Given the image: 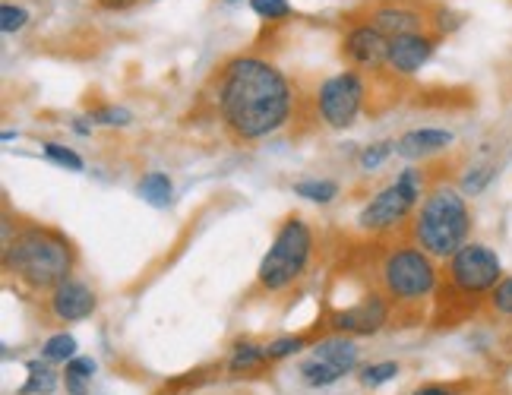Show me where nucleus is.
Segmentation results:
<instances>
[{"label": "nucleus", "mask_w": 512, "mask_h": 395, "mask_svg": "<svg viewBox=\"0 0 512 395\" xmlns=\"http://www.w3.org/2000/svg\"><path fill=\"white\" fill-rule=\"evenodd\" d=\"M80 250L70 237L54 228L16 215L4 206V272L23 294H51L73 279Z\"/></svg>", "instance_id": "f03ea898"}, {"label": "nucleus", "mask_w": 512, "mask_h": 395, "mask_svg": "<svg viewBox=\"0 0 512 395\" xmlns=\"http://www.w3.org/2000/svg\"><path fill=\"white\" fill-rule=\"evenodd\" d=\"M206 380H209L206 367H200V370H190V373H184V377H177V380L165 383L159 395H177V392H190V389H196V386H203Z\"/></svg>", "instance_id": "cd10ccee"}, {"label": "nucleus", "mask_w": 512, "mask_h": 395, "mask_svg": "<svg viewBox=\"0 0 512 395\" xmlns=\"http://www.w3.org/2000/svg\"><path fill=\"white\" fill-rule=\"evenodd\" d=\"M301 380L307 383V386H313V389H326V386H332L336 380H342V373L332 367V364H326V361H320V358H310L304 367H301Z\"/></svg>", "instance_id": "6ab92c4d"}, {"label": "nucleus", "mask_w": 512, "mask_h": 395, "mask_svg": "<svg viewBox=\"0 0 512 395\" xmlns=\"http://www.w3.org/2000/svg\"><path fill=\"white\" fill-rule=\"evenodd\" d=\"M437 32H418V35H399L389 38V70L399 76H415L440 45Z\"/></svg>", "instance_id": "f8f14e48"}, {"label": "nucleus", "mask_w": 512, "mask_h": 395, "mask_svg": "<svg viewBox=\"0 0 512 395\" xmlns=\"http://www.w3.org/2000/svg\"><path fill=\"white\" fill-rule=\"evenodd\" d=\"M377 282L392 307L408 310V307H421L424 301L433 298V291H437V282H440V269L433 256H427L421 247L408 241V244L389 247L383 253Z\"/></svg>", "instance_id": "39448f33"}, {"label": "nucleus", "mask_w": 512, "mask_h": 395, "mask_svg": "<svg viewBox=\"0 0 512 395\" xmlns=\"http://www.w3.org/2000/svg\"><path fill=\"white\" fill-rule=\"evenodd\" d=\"M98 7L102 10H111V13H121V10H130V7H136L140 0H95Z\"/></svg>", "instance_id": "f704fd0d"}, {"label": "nucleus", "mask_w": 512, "mask_h": 395, "mask_svg": "<svg viewBox=\"0 0 512 395\" xmlns=\"http://www.w3.org/2000/svg\"><path fill=\"white\" fill-rule=\"evenodd\" d=\"M421 196H424V171L421 168H405L396 177V184H389L386 190H380L361 209V215H358L361 231H367L373 237H386L392 231L411 225V219H415V212L421 206Z\"/></svg>", "instance_id": "0eeeda50"}, {"label": "nucleus", "mask_w": 512, "mask_h": 395, "mask_svg": "<svg viewBox=\"0 0 512 395\" xmlns=\"http://www.w3.org/2000/svg\"><path fill=\"white\" fill-rule=\"evenodd\" d=\"M487 307L494 316H512V275H503V282L490 291Z\"/></svg>", "instance_id": "393cba45"}, {"label": "nucleus", "mask_w": 512, "mask_h": 395, "mask_svg": "<svg viewBox=\"0 0 512 395\" xmlns=\"http://www.w3.org/2000/svg\"><path fill=\"white\" fill-rule=\"evenodd\" d=\"M92 121L105 124V127H127L133 121V114L127 108H117V105H102V108L92 111Z\"/></svg>", "instance_id": "c85d7f7f"}, {"label": "nucleus", "mask_w": 512, "mask_h": 395, "mask_svg": "<svg viewBox=\"0 0 512 395\" xmlns=\"http://www.w3.org/2000/svg\"><path fill=\"white\" fill-rule=\"evenodd\" d=\"M411 395H487L481 383H424Z\"/></svg>", "instance_id": "4be33fe9"}, {"label": "nucleus", "mask_w": 512, "mask_h": 395, "mask_svg": "<svg viewBox=\"0 0 512 395\" xmlns=\"http://www.w3.org/2000/svg\"><path fill=\"white\" fill-rule=\"evenodd\" d=\"M140 196L149 203V206H155V209H165L168 203H171V193H174V184H171V177L168 174H162V171H149L143 181H140Z\"/></svg>", "instance_id": "f3484780"}, {"label": "nucleus", "mask_w": 512, "mask_h": 395, "mask_svg": "<svg viewBox=\"0 0 512 395\" xmlns=\"http://www.w3.org/2000/svg\"><path fill=\"white\" fill-rule=\"evenodd\" d=\"M215 108L231 143L247 146L288 124L294 92L288 76L272 61L238 54L215 73Z\"/></svg>", "instance_id": "f257e3e1"}, {"label": "nucleus", "mask_w": 512, "mask_h": 395, "mask_svg": "<svg viewBox=\"0 0 512 395\" xmlns=\"http://www.w3.org/2000/svg\"><path fill=\"white\" fill-rule=\"evenodd\" d=\"M42 354H45V361L70 364L76 358V339H73V335H67V332H57V335H51V339L45 342Z\"/></svg>", "instance_id": "412c9836"}, {"label": "nucleus", "mask_w": 512, "mask_h": 395, "mask_svg": "<svg viewBox=\"0 0 512 395\" xmlns=\"http://www.w3.org/2000/svg\"><path fill=\"white\" fill-rule=\"evenodd\" d=\"M471 234V209L465 193L452 184H433L408 225V241L421 247L433 260H449L468 244Z\"/></svg>", "instance_id": "20e7f679"}, {"label": "nucleus", "mask_w": 512, "mask_h": 395, "mask_svg": "<svg viewBox=\"0 0 512 395\" xmlns=\"http://www.w3.org/2000/svg\"><path fill=\"white\" fill-rule=\"evenodd\" d=\"M396 373H399V364L396 361H380V364H370L361 370V383L367 389H377L389 380H396Z\"/></svg>", "instance_id": "5701e85b"}, {"label": "nucleus", "mask_w": 512, "mask_h": 395, "mask_svg": "<svg viewBox=\"0 0 512 395\" xmlns=\"http://www.w3.org/2000/svg\"><path fill=\"white\" fill-rule=\"evenodd\" d=\"M253 13L260 19H269V23H279V19L291 16V4L288 0H250Z\"/></svg>", "instance_id": "a878e982"}, {"label": "nucleus", "mask_w": 512, "mask_h": 395, "mask_svg": "<svg viewBox=\"0 0 512 395\" xmlns=\"http://www.w3.org/2000/svg\"><path fill=\"white\" fill-rule=\"evenodd\" d=\"M503 282V263L487 244H465L452 253L440 269V282L433 291V316L430 323L437 329H449L475 316L490 291Z\"/></svg>", "instance_id": "7ed1b4c3"}, {"label": "nucleus", "mask_w": 512, "mask_h": 395, "mask_svg": "<svg viewBox=\"0 0 512 395\" xmlns=\"http://www.w3.org/2000/svg\"><path fill=\"white\" fill-rule=\"evenodd\" d=\"M313 260V231L301 215H288V219L275 231L272 244L263 256L260 269H256V288L266 294L288 291Z\"/></svg>", "instance_id": "423d86ee"}, {"label": "nucleus", "mask_w": 512, "mask_h": 395, "mask_svg": "<svg viewBox=\"0 0 512 395\" xmlns=\"http://www.w3.org/2000/svg\"><path fill=\"white\" fill-rule=\"evenodd\" d=\"M269 361V351L266 345H256V342H238L228 358V373L231 377H247V373H260L266 370Z\"/></svg>", "instance_id": "dca6fc26"}, {"label": "nucleus", "mask_w": 512, "mask_h": 395, "mask_svg": "<svg viewBox=\"0 0 512 395\" xmlns=\"http://www.w3.org/2000/svg\"><path fill=\"white\" fill-rule=\"evenodd\" d=\"M291 190H294V196H304V200L320 203V206L332 203L339 196V184L336 181H298Z\"/></svg>", "instance_id": "aec40b11"}, {"label": "nucleus", "mask_w": 512, "mask_h": 395, "mask_svg": "<svg viewBox=\"0 0 512 395\" xmlns=\"http://www.w3.org/2000/svg\"><path fill=\"white\" fill-rule=\"evenodd\" d=\"M494 168L490 165H478V168H468V174L462 177V193H468V196H478L490 181H494Z\"/></svg>", "instance_id": "bb28decb"}, {"label": "nucleus", "mask_w": 512, "mask_h": 395, "mask_svg": "<svg viewBox=\"0 0 512 395\" xmlns=\"http://www.w3.org/2000/svg\"><path fill=\"white\" fill-rule=\"evenodd\" d=\"M342 57L358 73H383L389 70V38L367 23H348L342 38Z\"/></svg>", "instance_id": "9d476101"}, {"label": "nucleus", "mask_w": 512, "mask_h": 395, "mask_svg": "<svg viewBox=\"0 0 512 395\" xmlns=\"http://www.w3.org/2000/svg\"><path fill=\"white\" fill-rule=\"evenodd\" d=\"M95 310H98V298L86 282L70 279L48 294V313L57 323H83Z\"/></svg>", "instance_id": "ddd939ff"}, {"label": "nucleus", "mask_w": 512, "mask_h": 395, "mask_svg": "<svg viewBox=\"0 0 512 395\" xmlns=\"http://www.w3.org/2000/svg\"><path fill=\"white\" fill-rule=\"evenodd\" d=\"M26 23H29V10L26 7H13V4L0 7V29H4L7 35L26 29Z\"/></svg>", "instance_id": "7c9ffc66"}, {"label": "nucleus", "mask_w": 512, "mask_h": 395, "mask_svg": "<svg viewBox=\"0 0 512 395\" xmlns=\"http://www.w3.org/2000/svg\"><path fill=\"white\" fill-rule=\"evenodd\" d=\"M45 155L51 158L54 165H61V168H67V171H83V158L76 155L73 149H67V146L45 143Z\"/></svg>", "instance_id": "c756f323"}, {"label": "nucleus", "mask_w": 512, "mask_h": 395, "mask_svg": "<svg viewBox=\"0 0 512 395\" xmlns=\"http://www.w3.org/2000/svg\"><path fill=\"white\" fill-rule=\"evenodd\" d=\"M64 386L70 395H89V380L73 377V373H64Z\"/></svg>", "instance_id": "72a5a7b5"}, {"label": "nucleus", "mask_w": 512, "mask_h": 395, "mask_svg": "<svg viewBox=\"0 0 512 395\" xmlns=\"http://www.w3.org/2000/svg\"><path fill=\"white\" fill-rule=\"evenodd\" d=\"M307 335H285V339H275V342H269L266 345V351H269V361L275 364V361H285V358H291V354H298L301 348H307Z\"/></svg>", "instance_id": "b1692460"}, {"label": "nucleus", "mask_w": 512, "mask_h": 395, "mask_svg": "<svg viewBox=\"0 0 512 395\" xmlns=\"http://www.w3.org/2000/svg\"><path fill=\"white\" fill-rule=\"evenodd\" d=\"M64 373H73V377H80V380H92V373H95V361L92 358H73L67 364Z\"/></svg>", "instance_id": "473e14b6"}, {"label": "nucleus", "mask_w": 512, "mask_h": 395, "mask_svg": "<svg viewBox=\"0 0 512 395\" xmlns=\"http://www.w3.org/2000/svg\"><path fill=\"white\" fill-rule=\"evenodd\" d=\"M452 143H456V136H452L449 130H440V127H421V130H408L399 136V143H396V152L402 158H430V155H437V152H446Z\"/></svg>", "instance_id": "4468645a"}, {"label": "nucleus", "mask_w": 512, "mask_h": 395, "mask_svg": "<svg viewBox=\"0 0 512 395\" xmlns=\"http://www.w3.org/2000/svg\"><path fill=\"white\" fill-rule=\"evenodd\" d=\"M29 370V380L23 383V389H19V395H51L57 389V373L42 364V361H29L26 364Z\"/></svg>", "instance_id": "a211bd4d"}, {"label": "nucleus", "mask_w": 512, "mask_h": 395, "mask_svg": "<svg viewBox=\"0 0 512 395\" xmlns=\"http://www.w3.org/2000/svg\"><path fill=\"white\" fill-rule=\"evenodd\" d=\"M367 86L364 76L358 70H342L336 76H329L317 92V114L320 121L332 130H345L358 121V114L364 108Z\"/></svg>", "instance_id": "1a4fd4ad"}, {"label": "nucleus", "mask_w": 512, "mask_h": 395, "mask_svg": "<svg viewBox=\"0 0 512 395\" xmlns=\"http://www.w3.org/2000/svg\"><path fill=\"white\" fill-rule=\"evenodd\" d=\"M313 358L332 364L345 377V373L358 367V345H354L348 335H332V339H320L313 345Z\"/></svg>", "instance_id": "2eb2a0df"}, {"label": "nucleus", "mask_w": 512, "mask_h": 395, "mask_svg": "<svg viewBox=\"0 0 512 395\" xmlns=\"http://www.w3.org/2000/svg\"><path fill=\"white\" fill-rule=\"evenodd\" d=\"M392 316V304L386 301V294L377 288L364 294L358 304H351L345 310H336L329 316V329L336 335H373L380 332Z\"/></svg>", "instance_id": "9b49d317"}, {"label": "nucleus", "mask_w": 512, "mask_h": 395, "mask_svg": "<svg viewBox=\"0 0 512 395\" xmlns=\"http://www.w3.org/2000/svg\"><path fill=\"white\" fill-rule=\"evenodd\" d=\"M392 152H396V143H373V146H367L361 152V168L364 171H377Z\"/></svg>", "instance_id": "2f4dec72"}, {"label": "nucleus", "mask_w": 512, "mask_h": 395, "mask_svg": "<svg viewBox=\"0 0 512 395\" xmlns=\"http://www.w3.org/2000/svg\"><path fill=\"white\" fill-rule=\"evenodd\" d=\"M443 7L433 0H364V4L348 16V23H367L380 29L386 38L418 35V32H440Z\"/></svg>", "instance_id": "6e6552de"}]
</instances>
